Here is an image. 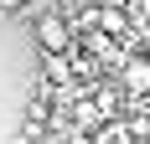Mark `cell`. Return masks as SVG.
<instances>
[{
	"instance_id": "6da1fadb",
	"label": "cell",
	"mask_w": 150,
	"mask_h": 144,
	"mask_svg": "<svg viewBox=\"0 0 150 144\" xmlns=\"http://www.w3.org/2000/svg\"><path fill=\"white\" fill-rule=\"evenodd\" d=\"M73 36H78V26L62 10H42L36 15V41H42V52H73Z\"/></svg>"
},
{
	"instance_id": "7a4b0ae2",
	"label": "cell",
	"mask_w": 150,
	"mask_h": 144,
	"mask_svg": "<svg viewBox=\"0 0 150 144\" xmlns=\"http://www.w3.org/2000/svg\"><path fill=\"white\" fill-rule=\"evenodd\" d=\"M124 87L129 93H150V57H124Z\"/></svg>"
},
{
	"instance_id": "3957f363",
	"label": "cell",
	"mask_w": 150,
	"mask_h": 144,
	"mask_svg": "<svg viewBox=\"0 0 150 144\" xmlns=\"http://www.w3.org/2000/svg\"><path fill=\"white\" fill-rule=\"evenodd\" d=\"M21 5H26V0H0V10H21Z\"/></svg>"
}]
</instances>
